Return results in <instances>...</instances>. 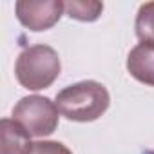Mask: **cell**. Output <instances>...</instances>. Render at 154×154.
<instances>
[{
    "mask_svg": "<svg viewBox=\"0 0 154 154\" xmlns=\"http://www.w3.org/2000/svg\"><path fill=\"white\" fill-rule=\"evenodd\" d=\"M63 8L69 18L78 22H94L103 11V4L94 0H69V2H63Z\"/></svg>",
    "mask_w": 154,
    "mask_h": 154,
    "instance_id": "7",
    "label": "cell"
},
{
    "mask_svg": "<svg viewBox=\"0 0 154 154\" xmlns=\"http://www.w3.org/2000/svg\"><path fill=\"white\" fill-rule=\"evenodd\" d=\"M31 136L13 120L2 118L0 122V154H26L31 145Z\"/></svg>",
    "mask_w": 154,
    "mask_h": 154,
    "instance_id": "6",
    "label": "cell"
},
{
    "mask_svg": "<svg viewBox=\"0 0 154 154\" xmlns=\"http://www.w3.org/2000/svg\"><path fill=\"white\" fill-rule=\"evenodd\" d=\"M11 118L33 138L51 136L60 120V111L54 102L47 96L29 94L17 102L13 107Z\"/></svg>",
    "mask_w": 154,
    "mask_h": 154,
    "instance_id": "3",
    "label": "cell"
},
{
    "mask_svg": "<svg viewBox=\"0 0 154 154\" xmlns=\"http://www.w3.org/2000/svg\"><path fill=\"white\" fill-rule=\"evenodd\" d=\"M26 154H72V152L62 141L40 140V141H31V145L26 150Z\"/></svg>",
    "mask_w": 154,
    "mask_h": 154,
    "instance_id": "9",
    "label": "cell"
},
{
    "mask_svg": "<svg viewBox=\"0 0 154 154\" xmlns=\"http://www.w3.org/2000/svg\"><path fill=\"white\" fill-rule=\"evenodd\" d=\"M134 29L140 42H154V2H145L140 6Z\"/></svg>",
    "mask_w": 154,
    "mask_h": 154,
    "instance_id": "8",
    "label": "cell"
},
{
    "mask_svg": "<svg viewBox=\"0 0 154 154\" xmlns=\"http://www.w3.org/2000/svg\"><path fill=\"white\" fill-rule=\"evenodd\" d=\"M127 71L140 84L154 87V42H140L131 49Z\"/></svg>",
    "mask_w": 154,
    "mask_h": 154,
    "instance_id": "5",
    "label": "cell"
},
{
    "mask_svg": "<svg viewBox=\"0 0 154 154\" xmlns=\"http://www.w3.org/2000/svg\"><path fill=\"white\" fill-rule=\"evenodd\" d=\"M62 71L58 53L45 44L26 47L15 63L17 82L27 91H42L51 87Z\"/></svg>",
    "mask_w": 154,
    "mask_h": 154,
    "instance_id": "2",
    "label": "cell"
},
{
    "mask_svg": "<svg viewBox=\"0 0 154 154\" xmlns=\"http://www.w3.org/2000/svg\"><path fill=\"white\" fill-rule=\"evenodd\" d=\"M63 13L65 8L62 0H18L15 4L18 22L35 33L51 29Z\"/></svg>",
    "mask_w": 154,
    "mask_h": 154,
    "instance_id": "4",
    "label": "cell"
},
{
    "mask_svg": "<svg viewBox=\"0 0 154 154\" xmlns=\"http://www.w3.org/2000/svg\"><path fill=\"white\" fill-rule=\"evenodd\" d=\"M54 103L60 111V116L65 120L89 123L107 112L111 105V94L103 84L96 80H84L62 89L56 94Z\"/></svg>",
    "mask_w": 154,
    "mask_h": 154,
    "instance_id": "1",
    "label": "cell"
}]
</instances>
